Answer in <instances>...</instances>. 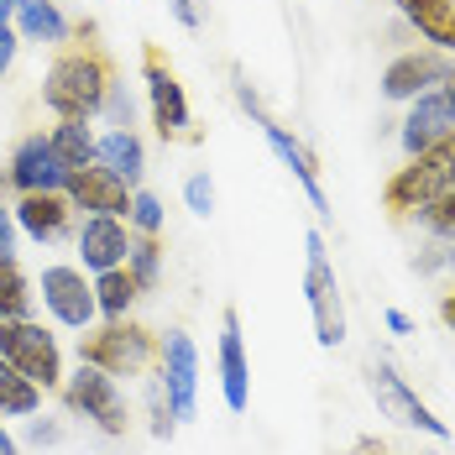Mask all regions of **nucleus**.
Returning a JSON list of instances; mask_svg holds the SVG:
<instances>
[{
	"instance_id": "obj_1",
	"label": "nucleus",
	"mask_w": 455,
	"mask_h": 455,
	"mask_svg": "<svg viewBox=\"0 0 455 455\" xmlns=\"http://www.w3.org/2000/svg\"><path fill=\"white\" fill-rule=\"evenodd\" d=\"M116 79V63L100 52V47H63L52 63H47L43 79V105L58 121H94L105 90Z\"/></svg>"
},
{
	"instance_id": "obj_2",
	"label": "nucleus",
	"mask_w": 455,
	"mask_h": 455,
	"mask_svg": "<svg viewBox=\"0 0 455 455\" xmlns=\"http://www.w3.org/2000/svg\"><path fill=\"white\" fill-rule=\"evenodd\" d=\"M79 362L100 366L110 377H147L157 362V335L137 319H105L79 335Z\"/></svg>"
},
{
	"instance_id": "obj_3",
	"label": "nucleus",
	"mask_w": 455,
	"mask_h": 455,
	"mask_svg": "<svg viewBox=\"0 0 455 455\" xmlns=\"http://www.w3.org/2000/svg\"><path fill=\"white\" fill-rule=\"evenodd\" d=\"M455 188V132L445 141H435L429 152H413L409 168H398L387 188H382V204L403 220V215H419L424 204H435L440 194Z\"/></svg>"
},
{
	"instance_id": "obj_4",
	"label": "nucleus",
	"mask_w": 455,
	"mask_h": 455,
	"mask_svg": "<svg viewBox=\"0 0 455 455\" xmlns=\"http://www.w3.org/2000/svg\"><path fill=\"white\" fill-rule=\"evenodd\" d=\"M63 409L74 413V419H90L100 435H110V440H121L126 429H132V403H126V393H121V382L110 377V371H100V366L79 362L68 377H63Z\"/></svg>"
},
{
	"instance_id": "obj_5",
	"label": "nucleus",
	"mask_w": 455,
	"mask_h": 455,
	"mask_svg": "<svg viewBox=\"0 0 455 455\" xmlns=\"http://www.w3.org/2000/svg\"><path fill=\"white\" fill-rule=\"evenodd\" d=\"M0 356L16 366L27 382H37L43 393L63 387V346L43 319H0Z\"/></svg>"
},
{
	"instance_id": "obj_6",
	"label": "nucleus",
	"mask_w": 455,
	"mask_h": 455,
	"mask_svg": "<svg viewBox=\"0 0 455 455\" xmlns=\"http://www.w3.org/2000/svg\"><path fill=\"white\" fill-rule=\"evenodd\" d=\"M304 293H309V315H315V340L324 351L346 346V299H340V283H335V267H330V251H324V235L309 230L304 235Z\"/></svg>"
},
{
	"instance_id": "obj_7",
	"label": "nucleus",
	"mask_w": 455,
	"mask_h": 455,
	"mask_svg": "<svg viewBox=\"0 0 455 455\" xmlns=\"http://www.w3.org/2000/svg\"><path fill=\"white\" fill-rule=\"evenodd\" d=\"M141 79H147V105H152V126H157V137L163 141H199V132H194V110H188V94H183L173 63H168L157 47L141 52Z\"/></svg>"
},
{
	"instance_id": "obj_8",
	"label": "nucleus",
	"mask_w": 455,
	"mask_h": 455,
	"mask_svg": "<svg viewBox=\"0 0 455 455\" xmlns=\"http://www.w3.org/2000/svg\"><path fill=\"white\" fill-rule=\"evenodd\" d=\"M157 382L168 393V409L179 424L199 419V346L188 330L157 335Z\"/></svg>"
},
{
	"instance_id": "obj_9",
	"label": "nucleus",
	"mask_w": 455,
	"mask_h": 455,
	"mask_svg": "<svg viewBox=\"0 0 455 455\" xmlns=\"http://www.w3.org/2000/svg\"><path fill=\"white\" fill-rule=\"evenodd\" d=\"M37 299H43V309L58 319L63 330H79V335L100 319V309H94V277H84V267H68V262L43 267Z\"/></svg>"
},
{
	"instance_id": "obj_10",
	"label": "nucleus",
	"mask_w": 455,
	"mask_h": 455,
	"mask_svg": "<svg viewBox=\"0 0 455 455\" xmlns=\"http://www.w3.org/2000/svg\"><path fill=\"white\" fill-rule=\"evenodd\" d=\"M366 387H371V398H377V413H387L393 424H403V429H424V435H435V440H451V424L445 419H435V409L413 393L409 382L393 371L387 362H377L366 371Z\"/></svg>"
},
{
	"instance_id": "obj_11",
	"label": "nucleus",
	"mask_w": 455,
	"mask_h": 455,
	"mask_svg": "<svg viewBox=\"0 0 455 455\" xmlns=\"http://www.w3.org/2000/svg\"><path fill=\"white\" fill-rule=\"evenodd\" d=\"M63 183H68V168L58 163V152L43 132H27L16 141V152L0 173V188H16V194H63Z\"/></svg>"
},
{
	"instance_id": "obj_12",
	"label": "nucleus",
	"mask_w": 455,
	"mask_h": 455,
	"mask_svg": "<svg viewBox=\"0 0 455 455\" xmlns=\"http://www.w3.org/2000/svg\"><path fill=\"white\" fill-rule=\"evenodd\" d=\"M451 68H455L451 52H440V47H409V52H398V58L387 63V74H382V100L409 105L413 94L445 84V79H451Z\"/></svg>"
},
{
	"instance_id": "obj_13",
	"label": "nucleus",
	"mask_w": 455,
	"mask_h": 455,
	"mask_svg": "<svg viewBox=\"0 0 455 455\" xmlns=\"http://www.w3.org/2000/svg\"><path fill=\"white\" fill-rule=\"evenodd\" d=\"M455 132V84H435V90L413 94L409 116H403V152H429L435 141H445Z\"/></svg>"
},
{
	"instance_id": "obj_14",
	"label": "nucleus",
	"mask_w": 455,
	"mask_h": 455,
	"mask_svg": "<svg viewBox=\"0 0 455 455\" xmlns=\"http://www.w3.org/2000/svg\"><path fill=\"white\" fill-rule=\"evenodd\" d=\"M74 246H79V262L84 273H110V267H126V251H132V226L121 215H84L74 230Z\"/></svg>"
},
{
	"instance_id": "obj_15",
	"label": "nucleus",
	"mask_w": 455,
	"mask_h": 455,
	"mask_svg": "<svg viewBox=\"0 0 455 455\" xmlns=\"http://www.w3.org/2000/svg\"><path fill=\"white\" fill-rule=\"evenodd\" d=\"M63 194H68V204L74 210H84V215H121L126 220V210H132V183L116 179L110 168H74L68 183H63Z\"/></svg>"
},
{
	"instance_id": "obj_16",
	"label": "nucleus",
	"mask_w": 455,
	"mask_h": 455,
	"mask_svg": "<svg viewBox=\"0 0 455 455\" xmlns=\"http://www.w3.org/2000/svg\"><path fill=\"white\" fill-rule=\"evenodd\" d=\"M11 215H16V230H27L37 246H58L74 230L79 210L68 204V194H16Z\"/></svg>"
},
{
	"instance_id": "obj_17",
	"label": "nucleus",
	"mask_w": 455,
	"mask_h": 455,
	"mask_svg": "<svg viewBox=\"0 0 455 455\" xmlns=\"http://www.w3.org/2000/svg\"><path fill=\"white\" fill-rule=\"evenodd\" d=\"M257 126H262V137H267V147H273V157H277V163H283V168H288L299 183H304V194H309L315 215H319V220H330V199H324V188H319V163H315V152L293 137L288 126H277L273 116H267V121H257Z\"/></svg>"
},
{
	"instance_id": "obj_18",
	"label": "nucleus",
	"mask_w": 455,
	"mask_h": 455,
	"mask_svg": "<svg viewBox=\"0 0 455 455\" xmlns=\"http://www.w3.org/2000/svg\"><path fill=\"white\" fill-rule=\"evenodd\" d=\"M220 393L230 413L251 409V366H246V340H241V315H220Z\"/></svg>"
},
{
	"instance_id": "obj_19",
	"label": "nucleus",
	"mask_w": 455,
	"mask_h": 455,
	"mask_svg": "<svg viewBox=\"0 0 455 455\" xmlns=\"http://www.w3.org/2000/svg\"><path fill=\"white\" fill-rule=\"evenodd\" d=\"M11 27H16V37L21 43H68L74 37V27H68V16L52 5V0H16V16H11Z\"/></svg>"
},
{
	"instance_id": "obj_20",
	"label": "nucleus",
	"mask_w": 455,
	"mask_h": 455,
	"mask_svg": "<svg viewBox=\"0 0 455 455\" xmlns=\"http://www.w3.org/2000/svg\"><path fill=\"white\" fill-rule=\"evenodd\" d=\"M94 163L110 168L116 179H126L132 188H137L141 173H147V147H141L137 132H105V137L94 141Z\"/></svg>"
},
{
	"instance_id": "obj_21",
	"label": "nucleus",
	"mask_w": 455,
	"mask_h": 455,
	"mask_svg": "<svg viewBox=\"0 0 455 455\" xmlns=\"http://www.w3.org/2000/svg\"><path fill=\"white\" fill-rule=\"evenodd\" d=\"M0 319H37V283L16 257H0Z\"/></svg>"
},
{
	"instance_id": "obj_22",
	"label": "nucleus",
	"mask_w": 455,
	"mask_h": 455,
	"mask_svg": "<svg viewBox=\"0 0 455 455\" xmlns=\"http://www.w3.org/2000/svg\"><path fill=\"white\" fill-rule=\"evenodd\" d=\"M403 16L419 27V37H429V47L455 58V0H413L403 5Z\"/></svg>"
},
{
	"instance_id": "obj_23",
	"label": "nucleus",
	"mask_w": 455,
	"mask_h": 455,
	"mask_svg": "<svg viewBox=\"0 0 455 455\" xmlns=\"http://www.w3.org/2000/svg\"><path fill=\"white\" fill-rule=\"evenodd\" d=\"M137 299H141V288H137V277L126 273V267L94 273V309H100V319H126Z\"/></svg>"
},
{
	"instance_id": "obj_24",
	"label": "nucleus",
	"mask_w": 455,
	"mask_h": 455,
	"mask_svg": "<svg viewBox=\"0 0 455 455\" xmlns=\"http://www.w3.org/2000/svg\"><path fill=\"white\" fill-rule=\"evenodd\" d=\"M43 387L37 382H27L16 366L0 356V419H32V413H43Z\"/></svg>"
},
{
	"instance_id": "obj_25",
	"label": "nucleus",
	"mask_w": 455,
	"mask_h": 455,
	"mask_svg": "<svg viewBox=\"0 0 455 455\" xmlns=\"http://www.w3.org/2000/svg\"><path fill=\"white\" fill-rule=\"evenodd\" d=\"M47 141H52V152H58V163L74 173V168H90L94 163V132H90V121H58L52 132H47Z\"/></svg>"
},
{
	"instance_id": "obj_26",
	"label": "nucleus",
	"mask_w": 455,
	"mask_h": 455,
	"mask_svg": "<svg viewBox=\"0 0 455 455\" xmlns=\"http://www.w3.org/2000/svg\"><path fill=\"white\" fill-rule=\"evenodd\" d=\"M126 273L137 277L141 293H157V283H163V241H157V235H132Z\"/></svg>"
},
{
	"instance_id": "obj_27",
	"label": "nucleus",
	"mask_w": 455,
	"mask_h": 455,
	"mask_svg": "<svg viewBox=\"0 0 455 455\" xmlns=\"http://www.w3.org/2000/svg\"><path fill=\"white\" fill-rule=\"evenodd\" d=\"M126 226L132 235H163V199L152 188H132V210H126Z\"/></svg>"
},
{
	"instance_id": "obj_28",
	"label": "nucleus",
	"mask_w": 455,
	"mask_h": 455,
	"mask_svg": "<svg viewBox=\"0 0 455 455\" xmlns=\"http://www.w3.org/2000/svg\"><path fill=\"white\" fill-rule=\"evenodd\" d=\"M94 121H105L110 132H137V105H132V94L121 79H110V90H105V105H100V116Z\"/></svg>"
},
{
	"instance_id": "obj_29",
	"label": "nucleus",
	"mask_w": 455,
	"mask_h": 455,
	"mask_svg": "<svg viewBox=\"0 0 455 455\" xmlns=\"http://www.w3.org/2000/svg\"><path fill=\"white\" fill-rule=\"evenodd\" d=\"M419 226L429 230V235H440V241H455V188L419 210Z\"/></svg>"
},
{
	"instance_id": "obj_30",
	"label": "nucleus",
	"mask_w": 455,
	"mask_h": 455,
	"mask_svg": "<svg viewBox=\"0 0 455 455\" xmlns=\"http://www.w3.org/2000/svg\"><path fill=\"white\" fill-rule=\"evenodd\" d=\"M147 419H152V435H157V440H173L179 419H173V409H168V393H163V382H157V377L147 382Z\"/></svg>"
},
{
	"instance_id": "obj_31",
	"label": "nucleus",
	"mask_w": 455,
	"mask_h": 455,
	"mask_svg": "<svg viewBox=\"0 0 455 455\" xmlns=\"http://www.w3.org/2000/svg\"><path fill=\"white\" fill-rule=\"evenodd\" d=\"M183 204H188L199 220H210V215H215V179H210V173H194V179L183 183Z\"/></svg>"
},
{
	"instance_id": "obj_32",
	"label": "nucleus",
	"mask_w": 455,
	"mask_h": 455,
	"mask_svg": "<svg viewBox=\"0 0 455 455\" xmlns=\"http://www.w3.org/2000/svg\"><path fill=\"white\" fill-rule=\"evenodd\" d=\"M63 440V424H52V419H37L32 413V424H27V445H58Z\"/></svg>"
},
{
	"instance_id": "obj_33",
	"label": "nucleus",
	"mask_w": 455,
	"mask_h": 455,
	"mask_svg": "<svg viewBox=\"0 0 455 455\" xmlns=\"http://www.w3.org/2000/svg\"><path fill=\"white\" fill-rule=\"evenodd\" d=\"M168 5H173L179 27H188V32H199V27H204V0H168Z\"/></svg>"
},
{
	"instance_id": "obj_34",
	"label": "nucleus",
	"mask_w": 455,
	"mask_h": 455,
	"mask_svg": "<svg viewBox=\"0 0 455 455\" xmlns=\"http://www.w3.org/2000/svg\"><path fill=\"white\" fill-rule=\"evenodd\" d=\"M16 52H21V37H16V27H0V79L11 74V63H16Z\"/></svg>"
},
{
	"instance_id": "obj_35",
	"label": "nucleus",
	"mask_w": 455,
	"mask_h": 455,
	"mask_svg": "<svg viewBox=\"0 0 455 455\" xmlns=\"http://www.w3.org/2000/svg\"><path fill=\"white\" fill-rule=\"evenodd\" d=\"M0 257H16V215H11V204H0Z\"/></svg>"
},
{
	"instance_id": "obj_36",
	"label": "nucleus",
	"mask_w": 455,
	"mask_h": 455,
	"mask_svg": "<svg viewBox=\"0 0 455 455\" xmlns=\"http://www.w3.org/2000/svg\"><path fill=\"white\" fill-rule=\"evenodd\" d=\"M387 330H393V335H413V319L403 315V309H387Z\"/></svg>"
},
{
	"instance_id": "obj_37",
	"label": "nucleus",
	"mask_w": 455,
	"mask_h": 455,
	"mask_svg": "<svg viewBox=\"0 0 455 455\" xmlns=\"http://www.w3.org/2000/svg\"><path fill=\"white\" fill-rule=\"evenodd\" d=\"M0 455H21V445H16V435L0 424Z\"/></svg>"
},
{
	"instance_id": "obj_38",
	"label": "nucleus",
	"mask_w": 455,
	"mask_h": 455,
	"mask_svg": "<svg viewBox=\"0 0 455 455\" xmlns=\"http://www.w3.org/2000/svg\"><path fill=\"white\" fill-rule=\"evenodd\" d=\"M440 319L455 330V293H445V299H440Z\"/></svg>"
},
{
	"instance_id": "obj_39",
	"label": "nucleus",
	"mask_w": 455,
	"mask_h": 455,
	"mask_svg": "<svg viewBox=\"0 0 455 455\" xmlns=\"http://www.w3.org/2000/svg\"><path fill=\"white\" fill-rule=\"evenodd\" d=\"M11 16H16V0H0V27H11Z\"/></svg>"
},
{
	"instance_id": "obj_40",
	"label": "nucleus",
	"mask_w": 455,
	"mask_h": 455,
	"mask_svg": "<svg viewBox=\"0 0 455 455\" xmlns=\"http://www.w3.org/2000/svg\"><path fill=\"white\" fill-rule=\"evenodd\" d=\"M445 267H451V273H455V251H451V257H445Z\"/></svg>"
},
{
	"instance_id": "obj_41",
	"label": "nucleus",
	"mask_w": 455,
	"mask_h": 455,
	"mask_svg": "<svg viewBox=\"0 0 455 455\" xmlns=\"http://www.w3.org/2000/svg\"><path fill=\"white\" fill-rule=\"evenodd\" d=\"M393 5H398V11H403V5H413V0H393Z\"/></svg>"
},
{
	"instance_id": "obj_42",
	"label": "nucleus",
	"mask_w": 455,
	"mask_h": 455,
	"mask_svg": "<svg viewBox=\"0 0 455 455\" xmlns=\"http://www.w3.org/2000/svg\"><path fill=\"white\" fill-rule=\"evenodd\" d=\"M429 455H435V451H429Z\"/></svg>"
}]
</instances>
